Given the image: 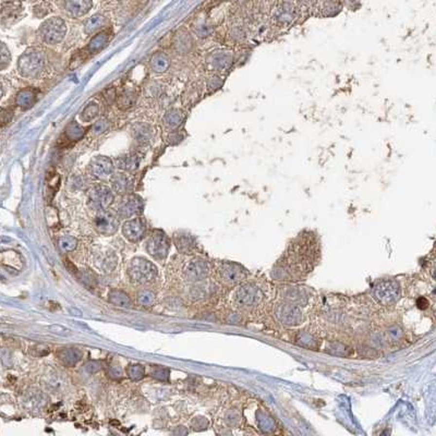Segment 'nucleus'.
Wrapping results in <instances>:
<instances>
[{
  "label": "nucleus",
  "mask_w": 436,
  "mask_h": 436,
  "mask_svg": "<svg viewBox=\"0 0 436 436\" xmlns=\"http://www.w3.org/2000/svg\"><path fill=\"white\" fill-rule=\"evenodd\" d=\"M316 255L315 240L310 236H303L290 245L274 271L280 272L281 278L297 280L313 270L316 263Z\"/></svg>",
  "instance_id": "obj_1"
},
{
  "label": "nucleus",
  "mask_w": 436,
  "mask_h": 436,
  "mask_svg": "<svg viewBox=\"0 0 436 436\" xmlns=\"http://www.w3.org/2000/svg\"><path fill=\"white\" fill-rule=\"evenodd\" d=\"M45 54L39 48L32 47L21 54L18 60V70L22 76L33 79L38 76L45 68Z\"/></svg>",
  "instance_id": "obj_2"
},
{
  "label": "nucleus",
  "mask_w": 436,
  "mask_h": 436,
  "mask_svg": "<svg viewBox=\"0 0 436 436\" xmlns=\"http://www.w3.org/2000/svg\"><path fill=\"white\" fill-rule=\"evenodd\" d=\"M40 39L47 45L61 43L67 34L66 22L61 18L53 17L44 21L38 29Z\"/></svg>",
  "instance_id": "obj_3"
},
{
  "label": "nucleus",
  "mask_w": 436,
  "mask_h": 436,
  "mask_svg": "<svg viewBox=\"0 0 436 436\" xmlns=\"http://www.w3.org/2000/svg\"><path fill=\"white\" fill-rule=\"evenodd\" d=\"M128 275L131 280L138 284H145L155 279L157 269L153 263L142 257H135L128 266Z\"/></svg>",
  "instance_id": "obj_4"
},
{
  "label": "nucleus",
  "mask_w": 436,
  "mask_h": 436,
  "mask_svg": "<svg viewBox=\"0 0 436 436\" xmlns=\"http://www.w3.org/2000/svg\"><path fill=\"white\" fill-rule=\"evenodd\" d=\"M373 296L382 306H392L400 297V287L396 280L382 279L373 287Z\"/></svg>",
  "instance_id": "obj_5"
},
{
  "label": "nucleus",
  "mask_w": 436,
  "mask_h": 436,
  "mask_svg": "<svg viewBox=\"0 0 436 436\" xmlns=\"http://www.w3.org/2000/svg\"><path fill=\"white\" fill-rule=\"evenodd\" d=\"M275 316L281 324L290 327L298 326L304 321L301 307L287 300L277 304L275 308Z\"/></svg>",
  "instance_id": "obj_6"
},
{
  "label": "nucleus",
  "mask_w": 436,
  "mask_h": 436,
  "mask_svg": "<svg viewBox=\"0 0 436 436\" xmlns=\"http://www.w3.org/2000/svg\"><path fill=\"white\" fill-rule=\"evenodd\" d=\"M263 299H264V293L253 284L240 286L234 293V302L240 309L252 308L260 303Z\"/></svg>",
  "instance_id": "obj_7"
},
{
  "label": "nucleus",
  "mask_w": 436,
  "mask_h": 436,
  "mask_svg": "<svg viewBox=\"0 0 436 436\" xmlns=\"http://www.w3.org/2000/svg\"><path fill=\"white\" fill-rule=\"evenodd\" d=\"M169 249V239L162 230H154L146 241V250L155 260H164Z\"/></svg>",
  "instance_id": "obj_8"
},
{
  "label": "nucleus",
  "mask_w": 436,
  "mask_h": 436,
  "mask_svg": "<svg viewBox=\"0 0 436 436\" xmlns=\"http://www.w3.org/2000/svg\"><path fill=\"white\" fill-rule=\"evenodd\" d=\"M113 201V191L104 184H97L89 191V204L97 211H105Z\"/></svg>",
  "instance_id": "obj_9"
},
{
  "label": "nucleus",
  "mask_w": 436,
  "mask_h": 436,
  "mask_svg": "<svg viewBox=\"0 0 436 436\" xmlns=\"http://www.w3.org/2000/svg\"><path fill=\"white\" fill-rule=\"evenodd\" d=\"M89 170L91 175L97 179H107L115 174V164L107 156L98 155L92 158L90 162Z\"/></svg>",
  "instance_id": "obj_10"
},
{
  "label": "nucleus",
  "mask_w": 436,
  "mask_h": 436,
  "mask_svg": "<svg viewBox=\"0 0 436 436\" xmlns=\"http://www.w3.org/2000/svg\"><path fill=\"white\" fill-rule=\"evenodd\" d=\"M218 274H219L220 279L226 284H239L244 280L247 277V272L242 266H240L236 263L224 262L218 269Z\"/></svg>",
  "instance_id": "obj_11"
},
{
  "label": "nucleus",
  "mask_w": 436,
  "mask_h": 436,
  "mask_svg": "<svg viewBox=\"0 0 436 436\" xmlns=\"http://www.w3.org/2000/svg\"><path fill=\"white\" fill-rule=\"evenodd\" d=\"M95 227L99 234L105 236H111L119 228V220L118 218L106 211H99L95 217Z\"/></svg>",
  "instance_id": "obj_12"
},
{
  "label": "nucleus",
  "mask_w": 436,
  "mask_h": 436,
  "mask_svg": "<svg viewBox=\"0 0 436 436\" xmlns=\"http://www.w3.org/2000/svg\"><path fill=\"white\" fill-rule=\"evenodd\" d=\"M143 210V201L138 195L127 194L118 207V214L121 217L129 218L131 216L138 215Z\"/></svg>",
  "instance_id": "obj_13"
},
{
  "label": "nucleus",
  "mask_w": 436,
  "mask_h": 436,
  "mask_svg": "<svg viewBox=\"0 0 436 436\" xmlns=\"http://www.w3.org/2000/svg\"><path fill=\"white\" fill-rule=\"evenodd\" d=\"M145 231H146V224H145L143 218L141 217H136L126 221L122 226V234L129 241L132 242L139 241L140 239H142L145 235Z\"/></svg>",
  "instance_id": "obj_14"
},
{
  "label": "nucleus",
  "mask_w": 436,
  "mask_h": 436,
  "mask_svg": "<svg viewBox=\"0 0 436 436\" xmlns=\"http://www.w3.org/2000/svg\"><path fill=\"white\" fill-rule=\"evenodd\" d=\"M233 54L225 49H216L207 56V63L213 70L224 71L233 65Z\"/></svg>",
  "instance_id": "obj_15"
},
{
  "label": "nucleus",
  "mask_w": 436,
  "mask_h": 436,
  "mask_svg": "<svg viewBox=\"0 0 436 436\" xmlns=\"http://www.w3.org/2000/svg\"><path fill=\"white\" fill-rule=\"evenodd\" d=\"M110 182L113 192L120 195L130 194L133 188L132 177L127 174V171L115 172L110 177Z\"/></svg>",
  "instance_id": "obj_16"
},
{
  "label": "nucleus",
  "mask_w": 436,
  "mask_h": 436,
  "mask_svg": "<svg viewBox=\"0 0 436 436\" xmlns=\"http://www.w3.org/2000/svg\"><path fill=\"white\" fill-rule=\"evenodd\" d=\"M208 265L205 261L203 260H193L191 261L187 269H185V277L190 281H198L205 278L208 275Z\"/></svg>",
  "instance_id": "obj_17"
},
{
  "label": "nucleus",
  "mask_w": 436,
  "mask_h": 436,
  "mask_svg": "<svg viewBox=\"0 0 436 436\" xmlns=\"http://www.w3.org/2000/svg\"><path fill=\"white\" fill-rule=\"evenodd\" d=\"M92 0H65L66 10L75 18L86 15L92 8Z\"/></svg>",
  "instance_id": "obj_18"
},
{
  "label": "nucleus",
  "mask_w": 436,
  "mask_h": 436,
  "mask_svg": "<svg viewBox=\"0 0 436 436\" xmlns=\"http://www.w3.org/2000/svg\"><path fill=\"white\" fill-rule=\"evenodd\" d=\"M171 60L169 56L164 52H157L151 57L149 60V67L155 72V73H164L170 67Z\"/></svg>",
  "instance_id": "obj_19"
},
{
  "label": "nucleus",
  "mask_w": 436,
  "mask_h": 436,
  "mask_svg": "<svg viewBox=\"0 0 436 436\" xmlns=\"http://www.w3.org/2000/svg\"><path fill=\"white\" fill-rule=\"evenodd\" d=\"M174 46L177 53L187 54L193 46V38L189 32L179 31L174 38Z\"/></svg>",
  "instance_id": "obj_20"
},
{
  "label": "nucleus",
  "mask_w": 436,
  "mask_h": 436,
  "mask_svg": "<svg viewBox=\"0 0 436 436\" xmlns=\"http://www.w3.org/2000/svg\"><path fill=\"white\" fill-rule=\"evenodd\" d=\"M37 97V93L34 89H24L18 93L16 103L18 107L22 109H29L34 105Z\"/></svg>",
  "instance_id": "obj_21"
},
{
  "label": "nucleus",
  "mask_w": 436,
  "mask_h": 436,
  "mask_svg": "<svg viewBox=\"0 0 436 436\" xmlns=\"http://www.w3.org/2000/svg\"><path fill=\"white\" fill-rule=\"evenodd\" d=\"M140 157L136 154L130 153L126 154L124 156H120L117 160V166L127 172H133L138 169L140 166Z\"/></svg>",
  "instance_id": "obj_22"
},
{
  "label": "nucleus",
  "mask_w": 436,
  "mask_h": 436,
  "mask_svg": "<svg viewBox=\"0 0 436 436\" xmlns=\"http://www.w3.org/2000/svg\"><path fill=\"white\" fill-rule=\"evenodd\" d=\"M285 296H286L285 299L287 300V301L296 303L300 307H304V304H307L309 300L308 292L299 287H292L290 289H287L286 290Z\"/></svg>",
  "instance_id": "obj_23"
},
{
  "label": "nucleus",
  "mask_w": 436,
  "mask_h": 436,
  "mask_svg": "<svg viewBox=\"0 0 436 436\" xmlns=\"http://www.w3.org/2000/svg\"><path fill=\"white\" fill-rule=\"evenodd\" d=\"M105 25H106L105 17H103L102 15H95L86 20L84 24V31L86 34L99 33V31H101Z\"/></svg>",
  "instance_id": "obj_24"
},
{
  "label": "nucleus",
  "mask_w": 436,
  "mask_h": 436,
  "mask_svg": "<svg viewBox=\"0 0 436 436\" xmlns=\"http://www.w3.org/2000/svg\"><path fill=\"white\" fill-rule=\"evenodd\" d=\"M184 120V113L179 110V109H170L166 112L165 117H164V121L165 125L170 129H176L182 124Z\"/></svg>",
  "instance_id": "obj_25"
},
{
  "label": "nucleus",
  "mask_w": 436,
  "mask_h": 436,
  "mask_svg": "<svg viewBox=\"0 0 436 436\" xmlns=\"http://www.w3.org/2000/svg\"><path fill=\"white\" fill-rule=\"evenodd\" d=\"M108 43H109V35L105 33V32H99V33L95 35L92 40L90 42L88 51L90 53L101 52L107 46Z\"/></svg>",
  "instance_id": "obj_26"
},
{
  "label": "nucleus",
  "mask_w": 436,
  "mask_h": 436,
  "mask_svg": "<svg viewBox=\"0 0 436 436\" xmlns=\"http://www.w3.org/2000/svg\"><path fill=\"white\" fill-rule=\"evenodd\" d=\"M174 240H175V244H176L177 249H178L179 251L182 253L190 251V250L193 247V239H192V237H191V235L184 234V233L176 234L174 236Z\"/></svg>",
  "instance_id": "obj_27"
},
{
  "label": "nucleus",
  "mask_w": 436,
  "mask_h": 436,
  "mask_svg": "<svg viewBox=\"0 0 436 436\" xmlns=\"http://www.w3.org/2000/svg\"><path fill=\"white\" fill-rule=\"evenodd\" d=\"M109 301L112 304H115L117 307L121 308H130L131 307V300L127 296V293L120 290H111L109 293Z\"/></svg>",
  "instance_id": "obj_28"
},
{
  "label": "nucleus",
  "mask_w": 436,
  "mask_h": 436,
  "mask_svg": "<svg viewBox=\"0 0 436 436\" xmlns=\"http://www.w3.org/2000/svg\"><path fill=\"white\" fill-rule=\"evenodd\" d=\"M297 344L299 346L308 349L317 348V339L314 335L310 333V331H301V333L298 334Z\"/></svg>",
  "instance_id": "obj_29"
},
{
  "label": "nucleus",
  "mask_w": 436,
  "mask_h": 436,
  "mask_svg": "<svg viewBox=\"0 0 436 436\" xmlns=\"http://www.w3.org/2000/svg\"><path fill=\"white\" fill-rule=\"evenodd\" d=\"M327 352L338 357H348L352 353V349L342 343H330L327 347Z\"/></svg>",
  "instance_id": "obj_30"
},
{
  "label": "nucleus",
  "mask_w": 436,
  "mask_h": 436,
  "mask_svg": "<svg viewBox=\"0 0 436 436\" xmlns=\"http://www.w3.org/2000/svg\"><path fill=\"white\" fill-rule=\"evenodd\" d=\"M85 130L83 129V127H81L78 122L72 121L70 125H68V127L66 128V136L70 141H78L80 140L82 136L84 135Z\"/></svg>",
  "instance_id": "obj_31"
},
{
  "label": "nucleus",
  "mask_w": 436,
  "mask_h": 436,
  "mask_svg": "<svg viewBox=\"0 0 436 436\" xmlns=\"http://www.w3.org/2000/svg\"><path fill=\"white\" fill-rule=\"evenodd\" d=\"M80 357H81L80 352L72 348L66 349V350L61 351L60 353V360L68 366L74 365L75 363L80 360Z\"/></svg>",
  "instance_id": "obj_32"
},
{
  "label": "nucleus",
  "mask_w": 436,
  "mask_h": 436,
  "mask_svg": "<svg viewBox=\"0 0 436 436\" xmlns=\"http://www.w3.org/2000/svg\"><path fill=\"white\" fill-rule=\"evenodd\" d=\"M99 113V106L96 103L91 102L88 106H86L83 111L81 113V119L85 122H90L94 119H96Z\"/></svg>",
  "instance_id": "obj_33"
},
{
  "label": "nucleus",
  "mask_w": 436,
  "mask_h": 436,
  "mask_svg": "<svg viewBox=\"0 0 436 436\" xmlns=\"http://www.w3.org/2000/svg\"><path fill=\"white\" fill-rule=\"evenodd\" d=\"M134 102H135L134 93L131 92V91H126V92L122 93L117 99L118 106L121 109H127L131 107L134 104Z\"/></svg>",
  "instance_id": "obj_34"
},
{
  "label": "nucleus",
  "mask_w": 436,
  "mask_h": 436,
  "mask_svg": "<svg viewBox=\"0 0 436 436\" xmlns=\"http://www.w3.org/2000/svg\"><path fill=\"white\" fill-rule=\"evenodd\" d=\"M76 244H78L76 239H74L73 237H70V236H66V237H62L59 240V248H60L63 252L73 251L76 248Z\"/></svg>",
  "instance_id": "obj_35"
},
{
  "label": "nucleus",
  "mask_w": 436,
  "mask_h": 436,
  "mask_svg": "<svg viewBox=\"0 0 436 436\" xmlns=\"http://www.w3.org/2000/svg\"><path fill=\"white\" fill-rule=\"evenodd\" d=\"M109 128H110V122H109L107 119H102V120H98L95 122L92 127V129H91V131H92L93 135H99V134L105 133L106 131H108Z\"/></svg>",
  "instance_id": "obj_36"
},
{
  "label": "nucleus",
  "mask_w": 436,
  "mask_h": 436,
  "mask_svg": "<svg viewBox=\"0 0 436 436\" xmlns=\"http://www.w3.org/2000/svg\"><path fill=\"white\" fill-rule=\"evenodd\" d=\"M154 301H155V294L152 291L145 290V291H142L139 294V302L144 307L152 306Z\"/></svg>",
  "instance_id": "obj_37"
},
{
  "label": "nucleus",
  "mask_w": 436,
  "mask_h": 436,
  "mask_svg": "<svg viewBox=\"0 0 436 436\" xmlns=\"http://www.w3.org/2000/svg\"><path fill=\"white\" fill-rule=\"evenodd\" d=\"M135 138L138 139L139 141H144V140H148L151 138V127L149 126H145V128H143L142 125H141L139 128H135Z\"/></svg>",
  "instance_id": "obj_38"
},
{
  "label": "nucleus",
  "mask_w": 436,
  "mask_h": 436,
  "mask_svg": "<svg viewBox=\"0 0 436 436\" xmlns=\"http://www.w3.org/2000/svg\"><path fill=\"white\" fill-rule=\"evenodd\" d=\"M10 62H11V54L8 51L6 44L2 43L1 44V60H0V63H1V69L2 70L6 69Z\"/></svg>",
  "instance_id": "obj_39"
},
{
  "label": "nucleus",
  "mask_w": 436,
  "mask_h": 436,
  "mask_svg": "<svg viewBox=\"0 0 436 436\" xmlns=\"http://www.w3.org/2000/svg\"><path fill=\"white\" fill-rule=\"evenodd\" d=\"M128 373L132 380H141L144 376V367L142 365H132L128 369Z\"/></svg>",
  "instance_id": "obj_40"
},
{
  "label": "nucleus",
  "mask_w": 436,
  "mask_h": 436,
  "mask_svg": "<svg viewBox=\"0 0 436 436\" xmlns=\"http://www.w3.org/2000/svg\"><path fill=\"white\" fill-rule=\"evenodd\" d=\"M152 374L154 378H156L158 380H167L168 375H169V371L165 369V367L155 366L152 371Z\"/></svg>",
  "instance_id": "obj_41"
},
{
  "label": "nucleus",
  "mask_w": 436,
  "mask_h": 436,
  "mask_svg": "<svg viewBox=\"0 0 436 436\" xmlns=\"http://www.w3.org/2000/svg\"><path fill=\"white\" fill-rule=\"evenodd\" d=\"M48 329H51L53 333H56L59 335H69L70 330L66 328V327L60 326V325H52L48 326Z\"/></svg>",
  "instance_id": "obj_42"
},
{
  "label": "nucleus",
  "mask_w": 436,
  "mask_h": 436,
  "mask_svg": "<svg viewBox=\"0 0 436 436\" xmlns=\"http://www.w3.org/2000/svg\"><path fill=\"white\" fill-rule=\"evenodd\" d=\"M222 84V81L219 78H213L210 82H208V88H212L213 90H217L218 88H220Z\"/></svg>",
  "instance_id": "obj_43"
},
{
  "label": "nucleus",
  "mask_w": 436,
  "mask_h": 436,
  "mask_svg": "<svg viewBox=\"0 0 436 436\" xmlns=\"http://www.w3.org/2000/svg\"><path fill=\"white\" fill-rule=\"evenodd\" d=\"M429 301H428V299H425V298H419L418 299V301H417V306H418V308L419 309H421V310H425V309H428V307H429Z\"/></svg>",
  "instance_id": "obj_44"
},
{
  "label": "nucleus",
  "mask_w": 436,
  "mask_h": 436,
  "mask_svg": "<svg viewBox=\"0 0 436 436\" xmlns=\"http://www.w3.org/2000/svg\"><path fill=\"white\" fill-rule=\"evenodd\" d=\"M12 116H13V112H12V111L2 110V116H1L2 126L6 125V120H7V121H10V120H11V118H12Z\"/></svg>",
  "instance_id": "obj_45"
},
{
  "label": "nucleus",
  "mask_w": 436,
  "mask_h": 436,
  "mask_svg": "<svg viewBox=\"0 0 436 436\" xmlns=\"http://www.w3.org/2000/svg\"><path fill=\"white\" fill-rule=\"evenodd\" d=\"M109 374H110L112 378H119V376L121 375V371L118 366H111Z\"/></svg>",
  "instance_id": "obj_46"
},
{
  "label": "nucleus",
  "mask_w": 436,
  "mask_h": 436,
  "mask_svg": "<svg viewBox=\"0 0 436 436\" xmlns=\"http://www.w3.org/2000/svg\"><path fill=\"white\" fill-rule=\"evenodd\" d=\"M69 311H71V312H72V311H74V310H72V309H71V310H70V309H69ZM75 313H76V315H82L81 311H76V310H75Z\"/></svg>",
  "instance_id": "obj_47"
},
{
  "label": "nucleus",
  "mask_w": 436,
  "mask_h": 436,
  "mask_svg": "<svg viewBox=\"0 0 436 436\" xmlns=\"http://www.w3.org/2000/svg\"><path fill=\"white\" fill-rule=\"evenodd\" d=\"M434 274L436 276V262H435V264H434Z\"/></svg>",
  "instance_id": "obj_48"
}]
</instances>
